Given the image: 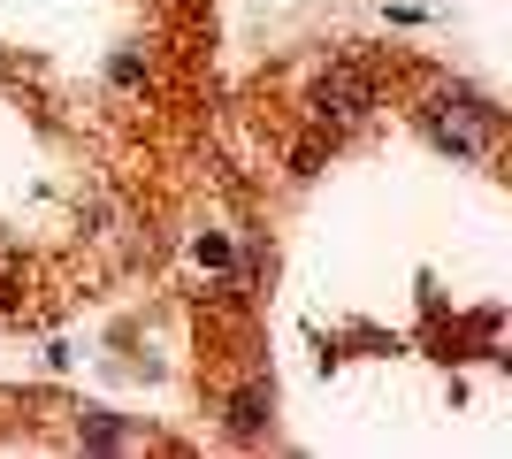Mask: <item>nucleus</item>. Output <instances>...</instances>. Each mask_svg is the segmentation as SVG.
I'll use <instances>...</instances> for the list:
<instances>
[]
</instances>
